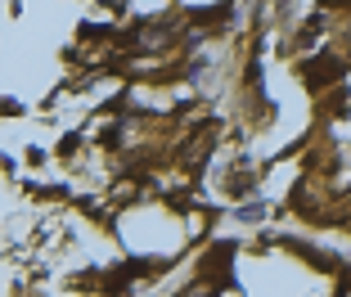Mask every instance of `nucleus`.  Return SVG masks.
Returning a JSON list of instances; mask_svg holds the SVG:
<instances>
[{"mask_svg": "<svg viewBox=\"0 0 351 297\" xmlns=\"http://www.w3.org/2000/svg\"><path fill=\"white\" fill-rule=\"evenodd\" d=\"M342 68H347L342 59H315V63H306V68H302V77H306L311 86H324L329 77H342Z\"/></svg>", "mask_w": 351, "mask_h": 297, "instance_id": "nucleus-1", "label": "nucleus"}]
</instances>
